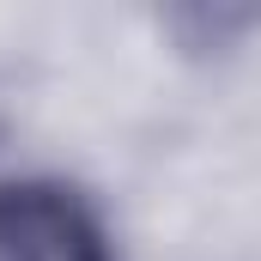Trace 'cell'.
Segmentation results:
<instances>
[{
  "label": "cell",
  "instance_id": "obj_1",
  "mask_svg": "<svg viewBox=\"0 0 261 261\" xmlns=\"http://www.w3.org/2000/svg\"><path fill=\"white\" fill-rule=\"evenodd\" d=\"M0 261H122L103 206L55 170L0 176Z\"/></svg>",
  "mask_w": 261,
  "mask_h": 261
}]
</instances>
